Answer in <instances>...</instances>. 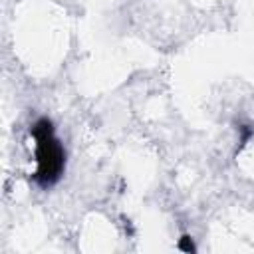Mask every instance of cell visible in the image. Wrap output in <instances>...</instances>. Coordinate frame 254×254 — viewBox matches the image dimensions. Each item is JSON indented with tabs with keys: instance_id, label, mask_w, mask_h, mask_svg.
Wrapping results in <instances>:
<instances>
[{
	"instance_id": "cell-1",
	"label": "cell",
	"mask_w": 254,
	"mask_h": 254,
	"mask_svg": "<svg viewBox=\"0 0 254 254\" xmlns=\"http://www.w3.org/2000/svg\"><path fill=\"white\" fill-rule=\"evenodd\" d=\"M34 135L38 139V157H40V177L44 183H52L60 177L64 155L58 145V141L52 137V129L48 121H40L34 129Z\"/></svg>"
}]
</instances>
